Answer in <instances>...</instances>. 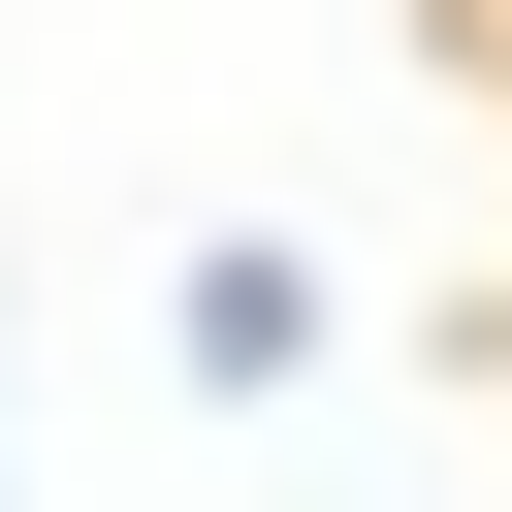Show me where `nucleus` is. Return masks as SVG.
Masks as SVG:
<instances>
[{
  "instance_id": "nucleus-1",
  "label": "nucleus",
  "mask_w": 512,
  "mask_h": 512,
  "mask_svg": "<svg viewBox=\"0 0 512 512\" xmlns=\"http://www.w3.org/2000/svg\"><path fill=\"white\" fill-rule=\"evenodd\" d=\"M160 352H192V416L320 384V256H288V224H192V256H160Z\"/></svg>"
}]
</instances>
